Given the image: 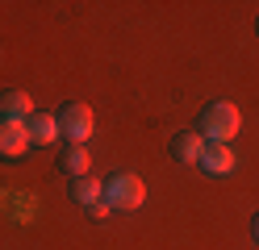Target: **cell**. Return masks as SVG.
<instances>
[{"label": "cell", "instance_id": "obj_4", "mask_svg": "<svg viewBox=\"0 0 259 250\" xmlns=\"http://www.w3.org/2000/svg\"><path fill=\"white\" fill-rule=\"evenodd\" d=\"M205 133L201 129H184V133H176L171 138V155H176V163H201V155H205Z\"/></svg>", "mask_w": 259, "mask_h": 250}, {"label": "cell", "instance_id": "obj_5", "mask_svg": "<svg viewBox=\"0 0 259 250\" xmlns=\"http://www.w3.org/2000/svg\"><path fill=\"white\" fill-rule=\"evenodd\" d=\"M25 146H29L25 121H9V117H0V155L17 159V155H25Z\"/></svg>", "mask_w": 259, "mask_h": 250}, {"label": "cell", "instance_id": "obj_1", "mask_svg": "<svg viewBox=\"0 0 259 250\" xmlns=\"http://www.w3.org/2000/svg\"><path fill=\"white\" fill-rule=\"evenodd\" d=\"M238 125H242L238 105H230V100H213V105H205L197 129L205 133V142H222V146H230V138L238 133Z\"/></svg>", "mask_w": 259, "mask_h": 250}, {"label": "cell", "instance_id": "obj_2", "mask_svg": "<svg viewBox=\"0 0 259 250\" xmlns=\"http://www.w3.org/2000/svg\"><path fill=\"white\" fill-rule=\"evenodd\" d=\"M142 200H147V188H142V179L134 171H117V175L105 179V205L109 209L134 213V209H142Z\"/></svg>", "mask_w": 259, "mask_h": 250}, {"label": "cell", "instance_id": "obj_8", "mask_svg": "<svg viewBox=\"0 0 259 250\" xmlns=\"http://www.w3.org/2000/svg\"><path fill=\"white\" fill-rule=\"evenodd\" d=\"M71 200H75V205H84V209L101 205V200H105V183L96 179V175H79V179H71Z\"/></svg>", "mask_w": 259, "mask_h": 250}, {"label": "cell", "instance_id": "obj_3", "mask_svg": "<svg viewBox=\"0 0 259 250\" xmlns=\"http://www.w3.org/2000/svg\"><path fill=\"white\" fill-rule=\"evenodd\" d=\"M92 129H96V121H92V109L84 105V100L63 105V113H59V133H63V138H71V146H84V142L92 138Z\"/></svg>", "mask_w": 259, "mask_h": 250}, {"label": "cell", "instance_id": "obj_11", "mask_svg": "<svg viewBox=\"0 0 259 250\" xmlns=\"http://www.w3.org/2000/svg\"><path fill=\"white\" fill-rule=\"evenodd\" d=\"M88 213H92V217H96V221H105V217H109V213H113V209H109V205H105V200H101V205H92V209H88Z\"/></svg>", "mask_w": 259, "mask_h": 250}, {"label": "cell", "instance_id": "obj_7", "mask_svg": "<svg viewBox=\"0 0 259 250\" xmlns=\"http://www.w3.org/2000/svg\"><path fill=\"white\" fill-rule=\"evenodd\" d=\"M201 167H205V175H230L234 171V150L222 146V142H209L205 155H201Z\"/></svg>", "mask_w": 259, "mask_h": 250}, {"label": "cell", "instance_id": "obj_6", "mask_svg": "<svg viewBox=\"0 0 259 250\" xmlns=\"http://www.w3.org/2000/svg\"><path fill=\"white\" fill-rule=\"evenodd\" d=\"M25 133H29V146H51V142H59V117H51V113H29Z\"/></svg>", "mask_w": 259, "mask_h": 250}, {"label": "cell", "instance_id": "obj_9", "mask_svg": "<svg viewBox=\"0 0 259 250\" xmlns=\"http://www.w3.org/2000/svg\"><path fill=\"white\" fill-rule=\"evenodd\" d=\"M29 109H34V100H29V92H5L0 96V117H9V121H29Z\"/></svg>", "mask_w": 259, "mask_h": 250}, {"label": "cell", "instance_id": "obj_10", "mask_svg": "<svg viewBox=\"0 0 259 250\" xmlns=\"http://www.w3.org/2000/svg\"><path fill=\"white\" fill-rule=\"evenodd\" d=\"M88 167H92V159H88V146H67V150H63V159H59V171H67L71 179L88 175Z\"/></svg>", "mask_w": 259, "mask_h": 250}, {"label": "cell", "instance_id": "obj_12", "mask_svg": "<svg viewBox=\"0 0 259 250\" xmlns=\"http://www.w3.org/2000/svg\"><path fill=\"white\" fill-rule=\"evenodd\" d=\"M251 233H255V242H259V217H255V221H251Z\"/></svg>", "mask_w": 259, "mask_h": 250}]
</instances>
